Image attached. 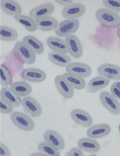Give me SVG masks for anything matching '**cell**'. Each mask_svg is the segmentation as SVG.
<instances>
[{
	"instance_id": "1",
	"label": "cell",
	"mask_w": 120,
	"mask_h": 156,
	"mask_svg": "<svg viewBox=\"0 0 120 156\" xmlns=\"http://www.w3.org/2000/svg\"><path fill=\"white\" fill-rule=\"evenodd\" d=\"M96 17L99 22L104 26L111 27L118 26L120 17L114 11L107 8H101L96 11Z\"/></svg>"
},
{
	"instance_id": "2",
	"label": "cell",
	"mask_w": 120,
	"mask_h": 156,
	"mask_svg": "<svg viewBox=\"0 0 120 156\" xmlns=\"http://www.w3.org/2000/svg\"><path fill=\"white\" fill-rule=\"evenodd\" d=\"M10 117L14 125L22 130L30 131L35 128V124L32 120L24 113L13 112L11 114Z\"/></svg>"
},
{
	"instance_id": "3",
	"label": "cell",
	"mask_w": 120,
	"mask_h": 156,
	"mask_svg": "<svg viewBox=\"0 0 120 156\" xmlns=\"http://www.w3.org/2000/svg\"><path fill=\"white\" fill-rule=\"evenodd\" d=\"M21 60L27 64H32L36 60V53L23 41L17 42L14 48Z\"/></svg>"
},
{
	"instance_id": "4",
	"label": "cell",
	"mask_w": 120,
	"mask_h": 156,
	"mask_svg": "<svg viewBox=\"0 0 120 156\" xmlns=\"http://www.w3.org/2000/svg\"><path fill=\"white\" fill-rule=\"evenodd\" d=\"M102 105L109 112L114 115L120 114V104L115 97L108 92L104 91L100 95Z\"/></svg>"
},
{
	"instance_id": "5",
	"label": "cell",
	"mask_w": 120,
	"mask_h": 156,
	"mask_svg": "<svg viewBox=\"0 0 120 156\" xmlns=\"http://www.w3.org/2000/svg\"><path fill=\"white\" fill-rule=\"evenodd\" d=\"M65 42L68 52L73 58L79 59L83 53L82 46L78 38L73 34L66 37Z\"/></svg>"
},
{
	"instance_id": "6",
	"label": "cell",
	"mask_w": 120,
	"mask_h": 156,
	"mask_svg": "<svg viewBox=\"0 0 120 156\" xmlns=\"http://www.w3.org/2000/svg\"><path fill=\"white\" fill-rule=\"evenodd\" d=\"M80 26V22L77 20H64L59 24V26L55 30L57 36L64 37L70 34L75 33Z\"/></svg>"
},
{
	"instance_id": "7",
	"label": "cell",
	"mask_w": 120,
	"mask_h": 156,
	"mask_svg": "<svg viewBox=\"0 0 120 156\" xmlns=\"http://www.w3.org/2000/svg\"><path fill=\"white\" fill-rule=\"evenodd\" d=\"M22 104L24 111L32 117H38L41 115L42 108L40 104L31 97L24 98L22 99Z\"/></svg>"
},
{
	"instance_id": "8",
	"label": "cell",
	"mask_w": 120,
	"mask_h": 156,
	"mask_svg": "<svg viewBox=\"0 0 120 156\" xmlns=\"http://www.w3.org/2000/svg\"><path fill=\"white\" fill-rule=\"evenodd\" d=\"M85 11V6L83 4L74 3L64 8L62 11V15L64 18L74 20L82 16Z\"/></svg>"
},
{
	"instance_id": "9",
	"label": "cell",
	"mask_w": 120,
	"mask_h": 156,
	"mask_svg": "<svg viewBox=\"0 0 120 156\" xmlns=\"http://www.w3.org/2000/svg\"><path fill=\"white\" fill-rule=\"evenodd\" d=\"M66 71L68 73L85 78L91 76L92 69L89 65L85 64L73 62L68 65L66 68Z\"/></svg>"
},
{
	"instance_id": "10",
	"label": "cell",
	"mask_w": 120,
	"mask_h": 156,
	"mask_svg": "<svg viewBox=\"0 0 120 156\" xmlns=\"http://www.w3.org/2000/svg\"><path fill=\"white\" fill-rule=\"evenodd\" d=\"M98 74L108 79L120 80V67L111 64L105 63L97 69Z\"/></svg>"
},
{
	"instance_id": "11",
	"label": "cell",
	"mask_w": 120,
	"mask_h": 156,
	"mask_svg": "<svg viewBox=\"0 0 120 156\" xmlns=\"http://www.w3.org/2000/svg\"><path fill=\"white\" fill-rule=\"evenodd\" d=\"M55 83L58 92L65 98L71 99L74 94V88L62 76L58 75L55 79Z\"/></svg>"
},
{
	"instance_id": "12",
	"label": "cell",
	"mask_w": 120,
	"mask_h": 156,
	"mask_svg": "<svg viewBox=\"0 0 120 156\" xmlns=\"http://www.w3.org/2000/svg\"><path fill=\"white\" fill-rule=\"evenodd\" d=\"M71 116L75 123L82 127H89L92 125V117L85 111L80 109H74L71 111Z\"/></svg>"
},
{
	"instance_id": "13",
	"label": "cell",
	"mask_w": 120,
	"mask_h": 156,
	"mask_svg": "<svg viewBox=\"0 0 120 156\" xmlns=\"http://www.w3.org/2000/svg\"><path fill=\"white\" fill-rule=\"evenodd\" d=\"M44 140L58 151L64 148L65 144L63 138L58 133L53 130L46 131L44 135Z\"/></svg>"
},
{
	"instance_id": "14",
	"label": "cell",
	"mask_w": 120,
	"mask_h": 156,
	"mask_svg": "<svg viewBox=\"0 0 120 156\" xmlns=\"http://www.w3.org/2000/svg\"><path fill=\"white\" fill-rule=\"evenodd\" d=\"M54 10V5L52 3H44L33 8L29 13V16L34 20H36L41 17L49 16Z\"/></svg>"
},
{
	"instance_id": "15",
	"label": "cell",
	"mask_w": 120,
	"mask_h": 156,
	"mask_svg": "<svg viewBox=\"0 0 120 156\" xmlns=\"http://www.w3.org/2000/svg\"><path fill=\"white\" fill-rule=\"evenodd\" d=\"M0 95L1 99L11 107H18L22 104L21 99L12 92L11 88H3L0 92Z\"/></svg>"
},
{
	"instance_id": "16",
	"label": "cell",
	"mask_w": 120,
	"mask_h": 156,
	"mask_svg": "<svg viewBox=\"0 0 120 156\" xmlns=\"http://www.w3.org/2000/svg\"><path fill=\"white\" fill-rule=\"evenodd\" d=\"M111 132V127L105 124H100L92 126L87 131L88 137L93 138H101L108 136Z\"/></svg>"
},
{
	"instance_id": "17",
	"label": "cell",
	"mask_w": 120,
	"mask_h": 156,
	"mask_svg": "<svg viewBox=\"0 0 120 156\" xmlns=\"http://www.w3.org/2000/svg\"><path fill=\"white\" fill-rule=\"evenodd\" d=\"M22 76L24 80L32 82L38 83L43 82L46 78V73L43 71L35 68H29L24 70Z\"/></svg>"
},
{
	"instance_id": "18",
	"label": "cell",
	"mask_w": 120,
	"mask_h": 156,
	"mask_svg": "<svg viewBox=\"0 0 120 156\" xmlns=\"http://www.w3.org/2000/svg\"><path fill=\"white\" fill-rule=\"evenodd\" d=\"M39 30L50 31L57 28L58 21L54 17L48 16L37 19L35 20Z\"/></svg>"
},
{
	"instance_id": "19",
	"label": "cell",
	"mask_w": 120,
	"mask_h": 156,
	"mask_svg": "<svg viewBox=\"0 0 120 156\" xmlns=\"http://www.w3.org/2000/svg\"><path fill=\"white\" fill-rule=\"evenodd\" d=\"M46 43L48 47L55 52L65 55L68 52L65 41L61 38L50 36L46 40Z\"/></svg>"
},
{
	"instance_id": "20",
	"label": "cell",
	"mask_w": 120,
	"mask_h": 156,
	"mask_svg": "<svg viewBox=\"0 0 120 156\" xmlns=\"http://www.w3.org/2000/svg\"><path fill=\"white\" fill-rule=\"evenodd\" d=\"M110 82V79L102 76L93 78L89 82L87 91L89 93H94L106 87Z\"/></svg>"
},
{
	"instance_id": "21",
	"label": "cell",
	"mask_w": 120,
	"mask_h": 156,
	"mask_svg": "<svg viewBox=\"0 0 120 156\" xmlns=\"http://www.w3.org/2000/svg\"><path fill=\"white\" fill-rule=\"evenodd\" d=\"M78 146L81 150L91 153L97 152L101 148L100 144L96 140L87 138L79 139Z\"/></svg>"
},
{
	"instance_id": "22",
	"label": "cell",
	"mask_w": 120,
	"mask_h": 156,
	"mask_svg": "<svg viewBox=\"0 0 120 156\" xmlns=\"http://www.w3.org/2000/svg\"><path fill=\"white\" fill-rule=\"evenodd\" d=\"M0 5L4 12L11 16L20 15L22 12L20 5L15 1L3 0L1 1Z\"/></svg>"
},
{
	"instance_id": "23",
	"label": "cell",
	"mask_w": 120,
	"mask_h": 156,
	"mask_svg": "<svg viewBox=\"0 0 120 156\" xmlns=\"http://www.w3.org/2000/svg\"><path fill=\"white\" fill-rule=\"evenodd\" d=\"M48 57L52 63L61 67H65L71 61L70 57L67 55L55 51L49 53Z\"/></svg>"
},
{
	"instance_id": "24",
	"label": "cell",
	"mask_w": 120,
	"mask_h": 156,
	"mask_svg": "<svg viewBox=\"0 0 120 156\" xmlns=\"http://www.w3.org/2000/svg\"><path fill=\"white\" fill-rule=\"evenodd\" d=\"M11 89L14 94L18 96H27L32 91V88L29 83L23 82L13 83L11 86Z\"/></svg>"
},
{
	"instance_id": "25",
	"label": "cell",
	"mask_w": 120,
	"mask_h": 156,
	"mask_svg": "<svg viewBox=\"0 0 120 156\" xmlns=\"http://www.w3.org/2000/svg\"><path fill=\"white\" fill-rule=\"evenodd\" d=\"M62 76L74 88L81 90L85 87V80L82 77L68 72L64 73Z\"/></svg>"
},
{
	"instance_id": "26",
	"label": "cell",
	"mask_w": 120,
	"mask_h": 156,
	"mask_svg": "<svg viewBox=\"0 0 120 156\" xmlns=\"http://www.w3.org/2000/svg\"><path fill=\"white\" fill-rule=\"evenodd\" d=\"M23 41L30 47L37 55H41L45 51L43 44L33 36H26L23 38Z\"/></svg>"
},
{
	"instance_id": "27",
	"label": "cell",
	"mask_w": 120,
	"mask_h": 156,
	"mask_svg": "<svg viewBox=\"0 0 120 156\" xmlns=\"http://www.w3.org/2000/svg\"><path fill=\"white\" fill-rule=\"evenodd\" d=\"M16 21L20 23L28 31L35 32L38 28L36 22L29 16L23 15H18L14 16Z\"/></svg>"
},
{
	"instance_id": "28",
	"label": "cell",
	"mask_w": 120,
	"mask_h": 156,
	"mask_svg": "<svg viewBox=\"0 0 120 156\" xmlns=\"http://www.w3.org/2000/svg\"><path fill=\"white\" fill-rule=\"evenodd\" d=\"M18 37V33L15 30L6 26L0 27V39L3 41H13Z\"/></svg>"
},
{
	"instance_id": "29",
	"label": "cell",
	"mask_w": 120,
	"mask_h": 156,
	"mask_svg": "<svg viewBox=\"0 0 120 156\" xmlns=\"http://www.w3.org/2000/svg\"><path fill=\"white\" fill-rule=\"evenodd\" d=\"M38 150L39 152L45 154L47 156H58L60 155L59 151L45 141L39 144Z\"/></svg>"
},
{
	"instance_id": "30",
	"label": "cell",
	"mask_w": 120,
	"mask_h": 156,
	"mask_svg": "<svg viewBox=\"0 0 120 156\" xmlns=\"http://www.w3.org/2000/svg\"><path fill=\"white\" fill-rule=\"evenodd\" d=\"M12 78L9 71L3 65H0V83L1 85L7 87L11 85Z\"/></svg>"
},
{
	"instance_id": "31",
	"label": "cell",
	"mask_w": 120,
	"mask_h": 156,
	"mask_svg": "<svg viewBox=\"0 0 120 156\" xmlns=\"http://www.w3.org/2000/svg\"><path fill=\"white\" fill-rule=\"evenodd\" d=\"M104 5L111 10L120 12V1H103Z\"/></svg>"
},
{
	"instance_id": "32",
	"label": "cell",
	"mask_w": 120,
	"mask_h": 156,
	"mask_svg": "<svg viewBox=\"0 0 120 156\" xmlns=\"http://www.w3.org/2000/svg\"><path fill=\"white\" fill-rule=\"evenodd\" d=\"M13 108L5 104V102L1 99L0 100V112L1 113L5 114H10L13 112Z\"/></svg>"
},
{
	"instance_id": "33",
	"label": "cell",
	"mask_w": 120,
	"mask_h": 156,
	"mask_svg": "<svg viewBox=\"0 0 120 156\" xmlns=\"http://www.w3.org/2000/svg\"><path fill=\"white\" fill-rule=\"evenodd\" d=\"M66 154L67 156H84L83 153L81 149L77 148H72L70 151L67 153Z\"/></svg>"
},
{
	"instance_id": "34",
	"label": "cell",
	"mask_w": 120,
	"mask_h": 156,
	"mask_svg": "<svg viewBox=\"0 0 120 156\" xmlns=\"http://www.w3.org/2000/svg\"><path fill=\"white\" fill-rule=\"evenodd\" d=\"M0 155H11V152L9 149L4 144L2 143L0 144Z\"/></svg>"
},
{
	"instance_id": "35",
	"label": "cell",
	"mask_w": 120,
	"mask_h": 156,
	"mask_svg": "<svg viewBox=\"0 0 120 156\" xmlns=\"http://www.w3.org/2000/svg\"><path fill=\"white\" fill-rule=\"evenodd\" d=\"M111 91L113 96L115 97V98L120 100V92L116 87L112 85L111 87Z\"/></svg>"
},
{
	"instance_id": "36",
	"label": "cell",
	"mask_w": 120,
	"mask_h": 156,
	"mask_svg": "<svg viewBox=\"0 0 120 156\" xmlns=\"http://www.w3.org/2000/svg\"><path fill=\"white\" fill-rule=\"evenodd\" d=\"M56 2L61 5H68L71 4L72 3V1H56Z\"/></svg>"
},
{
	"instance_id": "37",
	"label": "cell",
	"mask_w": 120,
	"mask_h": 156,
	"mask_svg": "<svg viewBox=\"0 0 120 156\" xmlns=\"http://www.w3.org/2000/svg\"><path fill=\"white\" fill-rule=\"evenodd\" d=\"M113 85L116 87L120 92V82H119V81L115 82V83H113Z\"/></svg>"
},
{
	"instance_id": "38",
	"label": "cell",
	"mask_w": 120,
	"mask_h": 156,
	"mask_svg": "<svg viewBox=\"0 0 120 156\" xmlns=\"http://www.w3.org/2000/svg\"><path fill=\"white\" fill-rule=\"evenodd\" d=\"M31 155H37V156H47V155L43 153L40 152V153H35L32 154Z\"/></svg>"
},
{
	"instance_id": "39",
	"label": "cell",
	"mask_w": 120,
	"mask_h": 156,
	"mask_svg": "<svg viewBox=\"0 0 120 156\" xmlns=\"http://www.w3.org/2000/svg\"><path fill=\"white\" fill-rule=\"evenodd\" d=\"M118 35L120 38V28H119L118 30Z\"/></svg>"
},
{
	"instance_id": "40",
	"label": "cell",
	"mask_w": 120,
	"mask_h": 156,
	"mask_svg": "<svg viewBox=\"0 0 120 156\" xmlns=\"http://www.w3.org/2000/svg\"><path fill=\"white\" fill-rule=\"evenodd\" d=\"M119 133H120V125H119Z\"/></svg>"
}]
</instances>
